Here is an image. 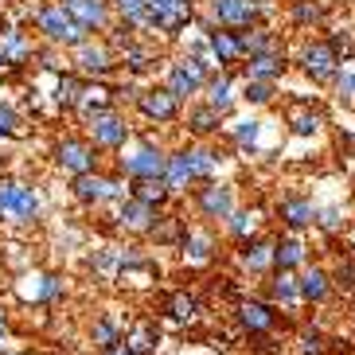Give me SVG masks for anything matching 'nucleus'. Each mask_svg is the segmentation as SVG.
<instances>
[{
	"mask_svg": "<svg viewBox=\"0 0 355 355\" xmlns=\"http://www.w3.org/2000/svg\"><path fill=\"white\" fill-rule=\"evenodd\" d=\"M35 211H40V199H35V191L28 188V184H20V191H16V203H12L8 215H16L20 223H32Z\"/></svg>",
	"mask_w": 355,
	"mask_h": 355,
	"instance_id": "f704fd0d",
	"label": "nucleus"
},
{
	"mask_svg": "<svg viewBox=\"0 0 355 355\" xmlns=\"http://www.w3.org/2000/svg\"><path fill=\"white\" fill-rule=\"evenodd\" d=\"M74 199L86 203V207L105 203V176H98V172H83V176H74Z\"/></svg>",
	"mask_w": 355,
	"mask_h": 355,
	"instance_id": "4be33fe9",
	"label": "nucleus"
},
{
	"mask_svg": "<svg viewBox=\"0 0 355 355\" xmlns=\"http://www.w3.org/2000/svg\"><path fill=\"white\" fill-rule=\"evenodd\" d=\"M0 137H20V114L0 102Z\"/></svg>",
	"mask_w": 355,
	"mask_h": 355,
	"instance_id": "79ce46f5",
	"label": "nucleus"
},
{
	"mask_svg": "<svg viewBox=\"0 0 355 355\" xmlns=\"http://www.w3.org/2000/svg\"><path fill=\"white\" fill-rule=\"evenodd\" d=\"M239 324H242L250 336H266V332H273L277 313H273L270 301H242V304H239Z\"/></svg>",
	"mask_w": 355,
	"mask_h": 355,
	"instance_id": "9b49d317",
	"label": "nucleus"
},
{
	"mask_svg": "<svg viewBox=\"0 0 355 355\" xmlns=\"http://www.w3.org/2000/svg\"><path fill=\"white\" fill-rule=\"evenodd\" d=\"M273 266H277V270H297V266H304V242L297 239V234L277 239L273 242Z\"/></svg>",
	"mask_w": 355,
	"mask_h": 355,
	"instance_id": "412c9836",
	"label": "nucleus"
},
{
	"mask_svg": "<svg viewBox=\"0 0 355 355\" xmlns=\"http://www.w3.org/2000/svg\"><path fill=\"white\" fill-rule=\"evenodd\" d=\"M55 164L71 172V176H83V172H94L98 157H94V145L83 141V137H63L59 145H55Z\"/></svg>",
	"mask_w": 355,
	"mask_h": 355,
	"instance_id": "39448f33",
	"label": "nucleus"
},
{
	"mask_svg": "<svg viewBox=\"0 0 355 355\" xmlns=\"http://www.w3.org/2000/svg\"><path fill=\"white\" fill-rule=\"evenodd\" d=\"M133 199H145V203H153V207H160L168 196H172V188L164 184V176H148V180H133Z\"/></svg>",
	"mask_w": 355,
	"mask_h": 355,
	"instance_id": "a878e982",
	"label": "nucleus"
},
{
	"mask_svg": "<svg viewBox=\"0 0 355 355\" xmlns=\"http://www.w3.org/2000/svg\"><path fill=\"white\" fill-rule=\"evenodd\" d=\"M203 90H207V105H215L219 114H227L230 105H234V78L227 71L211 74L207 83H203Z\"/></svg>",
	"mask_w": 355,
	"mask_h": 355,
	"instance_id": "6ab92c4d",
	"label": "nucleus"
},
{
	"mask_svg": "<svg viewBox=\"0 0 355 355\" xmlns=\"http://www.w3.org/2000/svg\"><path fill=\"white\" fill-rule=\"evenodd\" d=\"M297 301H301V289H297L293 270H277L270 282V304H297Z\"/></svg>",
	"mask_w": 355,
	"mask_h": 355,
	"instance_id": "5701e85b",
	"label": "nucleus"
},
{
	"mask_svg": "<svg viewBox=\"0 0 355 355\" xmlns=\"http://www.w3.org/2000/svg\"><path fill=\"white\" fill-rule=\"evenodd\" d=\"M168 90H172V94L180 98V102H184V98H191V94H199V90H203V83H199L196 74L191 71H184V67H172V71H168Z\"/></svg>",
	"mask_w": 355,
	"mask_h": 355,
	"instance_id": "cd10ccee",
	"label": "nucleus"
},
{
	"mask_svg": "<svg viewBox=\"0 0 355 355\" xmlns=\"http://www.w3.org/2000/svg\"><path fill=\"white\" fill-rule=\"evenodd\" d=\"M90 340H94L98 352H110V347L121 344V332H117V324L110 320V316H102V320H94V328H90Z\"/></svg>",
	"mask_w": 355,
	"mask_h": 355,
	"instance_id": "7c9ffc66",
	"label": "nucleus"
},
{
	"mask_svg": "<svg viewBox=\"0 0 355 355\" xmlns=\"http://www.w3.org/2000/svg\"><path fill=\"white\" fill-rule=\"evenodd\" d=\"M0 71H4V55H0Z\"/></svg>",
	"mask_w": 355,
	"mask_h": 355,
	"instance_id": "6e6d98bb",
	"label": "nucleus"
},
{
	"mask_svg": "<svg viewBox=\"0 0 355 355\" xmlns=\"http://www.w3.org/2000/svg\"><path fill=\"white\" fill-rule=\"evenodd\" d=\"M239 258L250 273H266L273 266V242L270 239H242Z\"/></svg>",
	"mask_w": 355,
	"mask_h": 355,
	"instance_id": "f3484780",
	"label": "nucleus"
},
{
	"mask_svg": "<svg viewBox=\"0 0 355 355\" xmlns=\"http://www.w3.org/2000/svg\"><path fill=\"white\" fill-rule=\"evenodd\" d=\"M121 63H125L133 74H141V71H148V67L157 63V55L148 51V47H141V43L129 40V43H125V51H121Z\"/></svg>",
	"mask_w": 355,
	"mask_h": 355,
	"instance_id": "473e14b6",
	"label": "nucleus"
},
{
	"mask_svg": "<svg viewBox=\"0 0 355 355\" xmlns=\"http://www.w3.org/2000/svg\"><path fill=\"white\" fill-rule=\"evenodd\" d=\"M332 83H336V90H340V98H347V102H355V67H352V71H344V67H340Z\"/></svg>",
	"mask_w": 355,
	"mask_h": 355,
	"instance_id": "37998d69",
	"label": "nucleus"
},
{
	"mask_svg": "<svg viewBox=\"0 0 355 355\" xmlns=\"http://www.w3.org/2000/svg\"><path fill=\"white\" fill-rule=\"evenodd\" d=\"M184 157H188L191 180H211L215 176V168H219V153H211V148H203V145L184 148Z\"/></svg>",
	"mask_w": 355,
	"mask_h": 355,
	"instance_id": "b1692460",
	"label": "nucleus"
},
{
	"mask_svg": "<svg viewBox=\"0 0 355 355\" xmlns=\"http://www.w3.org/2000/svg\"><path fill=\"white\" fill-rule=\"evenodd\" d=\"M164 153L160 148H153V145H145V148H137L133 157H121V176H129V180H148V176H164Z\"/></svg>",
	"mask_w": 355,
	"mask_h": 355,
	"instance_id": "0eeeda50",
	"label": "nucleus"
},
{
	"mask_svg": "<svg viewBox=\"0 0 355 355\" xmlns=\"http://www.w3.org/2000/svg\"><path fill=\"white\" fill-rule=\"evenodd\" d=\"M196 16L191 0H148V16H145V28H157V32L176 35L184 32Z\"/></svg>",
	"mask_w": 355,
	"mask_h": 355,
	"instance_id": "f03ea898",
	"label": "nucleus"
},
{
	"mask_svg": "<svg viewBox=\"0 0 355 355\" xmlns=\"http://www.w3.org/2000/svg\"><path fill=\"white\" fill-rule=\"evenodd\" d=\"M74 24H83L86 32H105L110 28V0H63Z\"/></svg>",
	"mask_w": 355,
	"mask_h": 355,
	"instance_id": "9d476101",
	"label": "nucleus"
},
{
	"mask_svg": "<svg viewBox=\"0 0 355 355\" xmlns=\"http://www.w3.org/2000/svg\"><path fill=\"white\" fill-rule=\"evenodd\" d=\"M324 4L320 0H293V24H320Z\"/></svg>",
	"mask_w": 355,
	"mask_h": 355,
	"instance_id": "4c0bfd02",
	"label": "nucleus"
},
{
	"mask_svg": "<svg viewBox=\"0 0 355 355\" xmlns=\"http://www.w3.org/2000/svg\"><path fill=\"white\" fill-rule=\"evenodd\" d=\"M211 16L223 28L242 32V28H254V20L261 16V4L258 0H211Z\"/></svg>",
	"mask_w": 355,
	"mask_h": 355,
	"instance_id": "423d86ee",
	"label": "nucleus"
},
{
	"mask_svg": "<svg viewBox=\"0 0 355 355\" xmlns=\"http://www.w3.org/2000/svg\"><path fill=\"white\" fill-rule=\"evenodd\" d=\"M125 347L133 355H153V347H157V328L153 324H137L133 336L125 340Z\"/></svg>",
	"mask_w": 355,
	"mask_h": 355,
	"instance_id": "72a5a7b5",
	"label": "nucleus"
},
{
	"mask_svg": "<svg viewBox=\"0 0 355 355\" xmlns=\"http://www.w3.org/2000/svg\"><path fill=\"white\" fill-rule=\"evenodd\" d=\"M239 40H242V55H246V59H250V55H261V51H282L277 40H273V32H266V28H242Z\"/></svg>",
	"mask_w": 355,
	"mask_h": 355,
	"instance_id": "393cba45",
	"label": "nucleus"
},
{
	"mask_svg": "<svg viewBox=\"0 0 355 355\" xmlns=\"http://www.w3.org/2000/svg\"><path fill=\"white\" fill-rule=\"evenodd\" d=\"M254 141H258V121H239V129H234V145L254 148Z\"/></svg>",
	"mask_w": 355,
	"mask_h": 355,
	"instance_id": "c03bdc74",
	"label": "nucleus"
},
{
	"mask_svg": "<svg viewBox=\"0 0 355 355\" xmlns=\"http://www.w3.org/2000/svg\"><path fill=\"white\" fill-rule=\"evenodd\" d=\"M110 8L121 16V24H129V28H145V16H148V0H110Z\"/></svg>",
	"mask_w": 355,
	"mask_h": 355,
	"instance_id": "c756f323",
	"label": "nucleus"
},
{
	"mask_svg": "<svg viewBox=\"0 0 355 355\" xmlns=\"http://www.w3.org/2000/svg\"><path fill=\"white\" fill-rule=\"evenodd\" d=\"M352 250H355V227H352Z\"/></svg>",
	"mask_w": 355,
	"mask_h": 355,
	"instance_id": "5fc2aeb1",
	"label": "nucleus"
},
{
	"mask_svg": "<svg viewBox=\"0 0 355 355\" xmlns=\"http://www.w3.org/2000/svg\"><path fill=\"white\" fill-rule=\"evenodd\" d=\"M336 282L355 289V261H340V270H336Z\"/></svg>",
	"mask_w": 355,
	"mask_h": 355,
	"instance_id": "8fccbe9b",
	"label": "nucleus"
},
{
	"mask_svg": "<svg viewBox=\"0 0 355 355\" xmlns=\"http://www.w3.org/2000/svg\"><path fill=\"white\" fill-rule=\"evenodd\" d=\"M207 47H211V55H215L219 67H230V63H242V59H246V55H242V40H239L234 28H230V32L207 28Z\"/></svg>",
	"mask_w": 355,
	"mask_h": 355,
	"instance_id": "f8f14e48",
	"label": "nucleus"
},
{
	"mask_svg": "<svg viewBox=\"0 0 355 355\" xmlns=\"http://www.w3.org/2000/svg\"><path fill=\"white\" fill-rule=\"evenodd\" d=\"M219 121H223V114L215 110V105H207V102L188 114V129H191L196 137H211L215 129H219Z\"/></svg>",
	"mask_w": 355,
	"mask_h": 355,
	"instance_id": "bb28decb",
	"label": "nucleus"
},
{
	"mask_svg": "<svg viewBox=\"0 0 355 355\" xmlns=\"http://www.w3.org/2000/svg\"><path fill=\"white\" fill-rule=\"evenodd\" d=\"M227 227H230V234H234V239H246V234H254V230H258V211H230Z\"/></svg>",
	"mask_w": 355,
	"mask_h": 355,
	"instance_id": "e433bc0d",
	"label": "nucleus"
},
{
	"mask_svg": "<svg viewBox=\"0 0 355 355\" xmlns=\"http://www.w3.org/2000/svg\"><path fill=\"white\" fill-rule=\"evenodd\" d=\"M35 28L43 32V40L51 47H78L83 40H90L83 24H74V16L67 12V4H40L35 8Z\"/></svg>",
	"mask_w": 355,
	"mask_h": 355,
	"instance_id": "f257e3e1",
	"label": "nucleus"
},
{
	"mask_svg": "<svg viewBox=\"0 0 355 355\" xmlns=\"http://www.w3.org/2000/svg\"><path fill=\"white\" fill-rule=\"evenodd\" d=\"M137 105H141V114L148 117V121H176L180 117V98L168 90V86H160V90H145V94L137 98Z\"/></svg>",
	"mask_w": 355,
	"mask_h": 355,
	"instance_id": "1a4fd4ad",
	"label": "nucleus"
},
{
	"mask_svg": "<svg viewBox=\"0 0 355 355\" xmlns=\"http://www.w3.org/2000/svg\"><path fill=\"white\" fill-rule=\"evenodd\" d=\"M4 332H8V320H4V313H0V344H4Z\"/></svg>",
	"mask_w": 355,
	"mask_h": 355,
	"instance_id": "864d4df0",
	"label": "nucleus"
},
{
	"mask_svg": "<svg viewBox=\"0 0 355 355\" xmlns=\"http://www.w3.org/2000/svg\"><path fill=\"white\" fill-rule=\"evenodd\" d=\"M59 293H63V282L59 277H40V301H59Z\"/></svg>",
	"mask_w": 355,
	"mask_h": 355,
	"instance_id": "49530a36",
	"label": "nucleus"
},
{
	"mask_svg": "<svg viewBox=\"0 0 355 355\" xmlns=\"http://www.w3.org/2000/svg\"><path fill=\"white\" fill-rule=\"evenodd\" d=\"M316 223H320L324 230H340V227H344V219H340V211H336V207L320 211V215H316Z\"/></svg>",
	"mask_w": 355,
	"mask_h": 355,
	"instance_id": "09e8293b",
	"label": "nucleus"
},
{
	"mask_svg": "<svg viewBox=\"0 0 355 355\" xmlns=\"http://www.w3.org/2000/svg\"><path fill=\"white\" fill-rule=\"evenodd\" d=\"M282 74H285V55L282 51L250 55V63H246V78H254V83H277Z\"/></svg>",
	"mask_w": 355,
	"mask_h": 355,
	"instance_id": "dca6fc26",
	"label": "nucleus"
},
{
	"mask_svg": "<svg viewBox=\"0 0 355 355\" xmlns=\"http://www.w3.org/2000/svg\"><path fill=\"white\" fill-rule=\"evenodd\" d=\"M301 355H324L320 332H304V336H301Z\"/></svg>",
	"mask_w": 355,
	"mask_h": 355,
	"instance_id": "de8ad7c7",
	"label": "nucleus"
},
{
	"mask_svg": "<svg viewBox=\"0 0 355 355\" xmlns=\"http://www.w3.org/2000/svg\"><path fill=\"white\" fill-rule=\"evenodd\" d=\"M242 98L254 105H266L273 102V83H254V78H246V90H242Z\"/></svg>",
	"mask_w": 355,
	"mask_h": 355,
	"instance_id": "ea45409f",
	"label": "nucleus"
},
{
	"mask_svg": "<svg viewBox=\"0 0 355 355\" xmlns=\"http://www.w3.org/2000/svg\"><path fill=\"white\" fill-rule=\"evenodd\" d=\"M16 191H20V184H16V180H0V215H8V211H12Z\"/></svg>",
	"mask_w": 355,
	"mask_h": 355,
	"instance_id": "a18cd8bd",
	"label": "nucleus"
},
{
	"mask_svg": "<svg viewBox=\"0 0 355 355\" xmlns=\"http://www.w3.org/2000/svg\"><path fill=\"white\" fill-rule=\"evenodd\" d=\"M86 125H90V137H94V145H98V148H121V145L129 141L125 117L117 114V110H110V105L86 117Z\"/></svg>",
	"mask_w": 355,
	"mask_h": 355,
	"instance_id": "20e7f679",
	"label": "nucleus"
},
{
	"mask_svg": "<svg viewBox=\"0 0 355 355\" xmlns=\"http://www.w3.org/2000/svg\"><path fill=\"white\" fill-rule=\"evenodd\" d=\"M199 211L207 215V219H227L230 211H234V191L223 188V184H207V188H199Z\"/></svg>",
	"mask_w": 355,
	"mask_h": 355,
	"instance_id": "2eb2a0df",
	"label": "nucleus"
},
{
	"mask_svg": "<svg viewBox=\"0 0 355 355\" xmlns=\"http://www.w3.org/2000/svg\"><path fill=\"white\" fill-rule=\"evenodd\" d=\"M78 71L83 74H90V78H105V74L114 71V55L105 51L102 43H90V40H83L78 47Z\"/></svg>",
	"mask_w": 355,
	"mask_h": 355,
	"instance_id": "ddd939ff",
	"label": "nucleus"
},
{
	"mask_svg": "<svg viewBox=\"0 0 355 355\" xmlns=\"http://www.w3.org/2000/svg\"><path fill=\"white\" fill-rule=\"evenodd\" d=\"M157 211L160 207H153V203H145V199H133L129 196L125 203H121V227L125 230H137V234H148V230L157 227Z\"/></svg>",
	"mask_w": 355,
	"mask_h": 355,
	"instance_id": "4468645a",
	"label": "nucleus"
},
{
	"mask_svg": "<svg viewBox=\"0 0 355 355\" xmlns=\"http://www.w3.org/2000/svg\"><path fill=\"white\" fill-rule=\"evenodd\" d=\"M184 258H188V261H207L211 258V239H207V234L188 230V234H184Z\"/></svg>",
	"mask_w": 355,
	"mask_h": 355,
	"instance_id": "c9c22d12",
	"label": "nucleus"
},
{
	"mask_svg": "<svg viewBox=\"0 0 355 355\" xmlns=\"http://www.w3.org/2000/svg\"><path fill=\"white\" fill-rule=\"evenodd\" d=\"M168 313L176 316V320H191V316H196V297H188V293H172V297H168Z\"/></svg>",
	"mask_w": 355,
	"mask_h": 355,
	"instance_id": "58836bf2",
	"label": "nucleus"
},
{
	"mask_svg": "<svg viewBox=\"0 0 355 355\" xmlns=\"http://www.w3.org/2000/svg\"><path fill=\"white\" fill-rule=\"evenodd\" d=\"M282 223H285L289 230L313 227V223H316V207L309 203V199H301V196H285V199H282Z\"/></svg>",
	"mask_w": 355,
	"mask_h": 355,
	"instance_id": "a211bd4d",
	"label": "nucleus"
},
{
	"mask_svg": "<svg viewBox=\"0 0 355 355\" xmlns=\"http://www.w3.org/2000/svg\"><path fill=\"white\" fill-rule=\"evenodd\" d=\"M301 67H304V74H309L313 83L328 86L336 78V71H340V55L332 51V43L328 40H313V43H304Z\"/></svg>",
	"mask_w": 355,
	"mask_h": 355,
	"instance_id": "7ed1b4c3",
	"label": "nucleus"
},
{
	"mask_svg": "<svg viewBox=\"0 0 355 355\" xmlns=\"http://www.w3.org/2000/svg\"><path fill=\"white\" fill-rule=\"evenodd\" d=\"M0 55H4V67H12V71H20V67L32 63V40H28V32H20V28H0Z\"/></svg>",
	"mask_w": 355,
	"mask_h": 355,
	"instance_id": "6e6552de",
	"label": "nucleus"
},
{
	"mask_svg": "<svg viewBox=\"0 0 355 355\" xmlns=\"http://www.w3.org/2000/svg\"><path fill=\"white\" fill-rule=\"evenodd\" d=\"M78 94H83V78H78V74H59V86H55V105L74 110Z\"/></svg>",
	"mask_w": 355,
	"mask_h": 355,
	"instance_id": "2f4dec72",
	"label": "nucleus"
},
{
	"mask_svg": "<svg viewBox=\"0 0 355 355\" xmlns=\"http://www.w3.org/2000/svg\"><path fill=\"white\" fill-rule=\"evenodd\" d=\"M105 355H133V352H129V347H121V344H117V347H110V352H105Z\"/></svg>",
	"mask_w": 355,
	"mask_h": 355,
	"instance_id": "603ef678",
	"label": "nucleus"
},
{
	"mask_svg": "<svg viewBox=\"0 0 355 355\" xmlns=\"http://www.w3.org/2000/svg\"><path fill=\"white\" fill-rule=\"evenodd\" d=\"M188 180H191L188 157H184V153H172V157L164 160V184H168L172 191H180L184 184H188Z\"/></svg>",
	"mask_w": 355,
	"mask_h": 355,
	"instance_id": "c85d7f7f",
	"label": "nucleus"
},
{
	"mask_svg": "<svg viewBox=\"0 0 355 355\" xmlns=\"http://www.w3.org/2000/svg\"><path fill=\"white\" fill-rule=\"evenodd\" d=\"M125 196V184H121V176H105V199H121Z\"/></svg>",
	"mask_w": 355,
	"mask_h": 355,
	"instance_id": "3c124183",
	"label": "nucleus"
},
{
	"mask_svg": "<svg viewBox=\"0 0 355 355\" xmlns=\"http://www.w3.org/2000/svg\"><path fill=\"white\" fill-rule=\"evenodd\" d=\"M320 121L324 117L316 114V110H309V114H293V133L297 137H313L316 129H320Z\"/></svg>",
	"mask_w": 355,
	"mask_h": 355,
	"instance_id": "a19ab883",
	"label": "nucleus"
},
{
	"mask_svg": "<svg viewBox=\"0 0 355 355\" xmlns=\"http://www.w3.org/2000/svg\"><path fill=\"white\" fill-rule=\"evenodd\" d=\"M332 277L320 270V266H313V270H304L301 277H297V289H301V301H309V304H320L324 297H328V289H332Z\"/></svg>",
	"mask_w": 355,
	"mask_h": 355,
	"instance_id": "aec40b11",
	"label": "nucleus"
}]
</instances>
